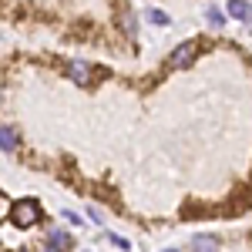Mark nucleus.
<instances>
[{"instance_id": "nucleus-1", "label": "nucleus", "mask_w": 252, "mask_h": 252, "mask_svg": "<svg viewBox=\"0 0 252 252\" xmlns=\"http://www.w3.org/2000/svg\"><path fill=\"white\" fill-rule=\"evenodd\" d=\"M10 219H14L17 229H31V225L40 222V205L34 198H20L17 205H14V212H10Z\"/></svg>"}, {"instance_id": "nucleus-2", "label": "nucleus", "mask_w": 252, "mask_h": 252, "mask_svg": "<svg viewBox=\"0 0 252 252\" xmlns=\"http://www.w3.org/2000/svg\"><path fill=\"white\" fill-rule=\"evenodd\" d=\"M67 78L84 88V84H91L97 78V71H94V64H88V61H67Z\"/></svg>"}, {"instance_id": "nucleus-3", "label": "nucleus", "mask_w": 252, "mask_h": 252, "mask_svg": "<svg viewBox=\"0 0 252 252\" xmlns=\"http://www.w3.org/2000/svg\"><path fill=\"white\" fill-rule=\"evenodd\" d=\"M195 54H198V44H195V40L178 44V47L172 51V58H168V64H172V67H189V64L195 61Z\"/></svg>"}, {"instance_id": "nucleus-4", "label": "nucleus", "mask_w": 252, "mask_h": 252, "mask_svg": "<svg viewBox=\"0 0 252 252\" xmlns=\"http://www.w3.org/2000/svg\"><path fill=\"white\" fill-rule=\"evenodd\" d=\"M229 17H235V20H242V24H252V7L246 3V0H229Z\"/></svg>"}, {"instance_id": "nucleus-5", "label": "nucleus", "mask_w": 252, "mask_h": 252, "mask_svg": "<svg viewBox=\"0 0 252 252\" xmlns=\"http://www.w3.org/2000/svg\"><path fill=\"white\" fill-rule=\"evenodd\" d=\"M47 246L58 249V252H67L71 249V235L64 232V229H51V232H47Z\"/></svg>"}, {"instance_id": "nucleus-6", "label": "nucleus", "mask_w": 252, "mask_h": 252, "mask_svg": "<svg viewBox=\"0 0 252 252\" xmlns=\"http://www.w3.org/2000/svg\"><path fill=\"white\" fill-rule=\"evenodd\" d=\"M192 249L195 252H219V239H215V235H195Z\"/></svg>"}, {"instance_id": "nucleus-7", "label": "nucleus", "mask_w": 252, "mask_h": 252, "mask_svg": "<svg viewBox=\"0 0 252 252\" xmlns=\"http://www.w3.org/2000/svg\"><path fill=\"white\" fill-rule=\"evenodd\" d=\"M0 141H3V145H0L3 152H14V148H17V131H14L10 125H3V128H0Z\"/></svg>"}, {"instance_id": "nucleus-8", "label": "nucleus", "mask_w": 252, "mask_h": 252, "mask_svg": "<svg viewBox=\"0 0 252 252\" xmlns=\"http://www.w3.org/2000/svg\"><path fill=\"white\" fill-rule=\"evenodd\" d=\"M148 20L158 24V27H165V24H168V14H165V10H148Z\"/></svg>"}, {"instance_id": "nucleus-9", "label": "nucleus", "mask_w": 252, "mask_h": 252, "mask_svg": "<svg viewBox=\"0 0 252 252\" xmlns=\"http://www.w3.org/2000/svg\"><path fill=\"white\" fill-rule=\"evenodd\" d=\"M121 24H125V31H128V34H131V37H135V17H131V14H128V10H125V14H121Z\"/></svg>"}, {"instance_id": "nucleus-10", "label": "nucleus", "mask_w": 252, "mask_h": 252, "mask_svg": "<svg viewBox=\"0 0 252 252\" xmlns=\"http://www.w3.org/2000/svg\"><path fill=\"white\" fill-rule=\"evenodd\" d=\"M108 239H111V242H115L118 249H131V242H128V239H121V235H108Z\"/></svg>"}, {"instance_id": "nucleus-11", "label": "nucleus", "mask_w": 252, "mask_h": 252, "mask_svg": "<svg viewBox=\"0 0 252 252\" xmlns=\"http://www.w3.org/2000/svg\"><path fill=\"white\" fill-rule=\"evenodd\" d=\"M88 215H91V219H94L97 225H101V222H104V212H101V209H94V205H91V209H88Z\"/></svg>"}, {"instance_id": "nucleus-12", "label": "nucleus", "mask_w": 252, "mask_h": 252, "mask_svg": "<svg viewBox=\"0 0 252 252\" xmlns=\"http://www.w3.org/2000/svg\"><path fill=\"white\" fill-rule=\"evenodd\" d=\"M209 24H212V27H219V24H222V14H219L215 7H212V10H209Z\"/></svg>"}, {"instance_id": "nucleus-13", "label": "nucleus", "mask_w": 252, "mask_h": 252, "mask_svg": "<svg viewBox=\"0 0 252 252\" xmlns=\"http://www.w3.org/2000/svg\"><path fill=\"white\" fill-rule=\"evenodd\" d=\"M64 219H67L71 225H81V215H78V212H64Z\"/></svg>"}, {"instance_id": "nucleus-14", "label": "nucleus", "mask_w": 252, "mask_h": 252, "mask_svg": "<svg viewBox=\"0 0 252 252\" xmlns=\"http://www.w3.org/2000/svg\"><path fill=\"white\" fill-rule=\"evenodd\" d=\"M44 252H58V249H51V246H47V249H44Z\"/></svg>"}, {"instance_id": "nucleus-15", "label": "nucleus", "mask_w": 252, "mask_h": 252, "mask_svg": "<svg viewBox=\"0 0 252 252\" xmlns=\"http://www.w3.org/2000/svg\"><path fill=\"white\" fill-rule=\"evenodd\" d=\"M165 252H175V249H165Z\"/></svg>"}, {"instance_id": "nucleus-16", "label": "nucleus", "mask_w": 252, "mask_h": 252, "mask_svg": "<svg viewBox=\"0 0 252 252\" xmlns=\"http://www.w3.org/2000/svg\"><path fill=\"white\" fill-rule=\"evenodd\" d=\"M20 252H24V249H20Z\"/></svg>"}]
</instances>
